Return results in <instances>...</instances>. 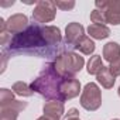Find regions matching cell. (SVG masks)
I'll return each instance as SVG.
<instances>
[{
    "instance_id": "cell-1",
    "label": "cell",
    "mask_w": 120,
    "mask_h": 120,
    "mask_svg": "<svg viewBox=\"0 0 120 120\" xmlns=\"http://www.w3.org/2000/svg\"><path fill=\"white\" fill-rule=\"evenodd\" d=\"M72 51L62 40L61 30L55 26H42L38 23L30 24L24 31L11 37L4 54H27L38 58H56L59 54Z\"/></svg>"
},
{
    "instance_id": "cell-2",
    "label": "cell",
    "mask_w": 120,
    "mask_h": 120,
    "mask_svg": "<svg viewBox=\"0 0 120 120\" xmlns=\"http://www.w3.org/2000/svg\"><path fill=\"white\" fill-rule=\"evenodd\" d=\"M64 79L65 78L58 75L52 62H49L42 68L40 75L31 82L30 86L34 92H37L38 95H41L47 100H61V102H64L62 95H61V85H62Z\"/></svg>"
},
{
    "instance_id": "cell-3",
    "label": "cell",
    "mask_w": 120,
    "mask_h": 120,
    "mask_svg": "<svg viewBox=\"0 0 120 120\" xmlns=\"http://www.w3.org/2000/svg\"><path fill=\"white\" fill-rule=\"evenodd\" d=\"M55 71L62 78H75L78 72L82 71L85 65V59L74 51H67L59 54L52 62Z\"/></svg>"
},
{
    "instance_id": "cell-4",
    "label": "cell",
    "mask_w": 120,
    "mask_h": 120,
    "mask_svg": "<svg viewBox=\"0 0 120 120\" xmlns=\"http://www.w3.org/2000/svg\"><path fill=\"white\" fill-rule=\"evenodd\" d=\"M81 106L88 112H95L102 106V92L95 82L85 85L81 95Z\"/></svg>"
},
{
    "instance_id": "cell-5",
    "label": "cell",
    "mask_w": 120,
    "mask_h": 120,
    "mask_svg": "<svg viewBox=\"0 0 120 120\" xmlns=\"http://www.w3.org/2000/svg\"><path fill=\"white\" fill-rule=\"evenodd\" d=\"M95 6L105 14L106 23L113 26L120 24V0H98Z\"/></svg>"
},
{
    "instance_id": "cell-6",
    "label": "cell",
    "mask_w": 120,
    "mask_h": 120,
    "mask_svg": "<svg viewBox=\"0 0 120 120\" xmlns=\"http://www.w3.org/2000/svg\"><path fill=\"white\" fill-rule=\"evenodd\" d=\"M56 16V6L55 2L49 0H40L37 2L34 11H33V20L38 24L41 23H51Z\"/></svg>"
},
{
    "instance_id": "cell-7",
    "label": "cell",
    "mask_w": 120,
    "mask_h": 120,
    "mask_svg": "<svg viewBox=\"0 0 120 120\" xmlns=\"http://www.w3.org/2000/svg\"><path fill=\"white\" fill-rule=\"evenodd\" d=\"M27 107V102L13 100L7 105L0 106V120H17L19 113Z\"/></svg>"
},
{
    "instance_id": "cell-8",
    "label": "cell",
    "mask_w": 120,
    "mask_h": 120,
    "mask_svg": "<svg viewBox=\"0 0 120 120\" xmlns=\"http://www.w3.org/2000/svg\"><path fill=\"white\" fill-rule=\"evenodd\" d=\"M85 35V28L82 24L74 21V23H69L65 28V44L71 48V49H75V45L76 42Z\"/></svg>"
},
{
    "instance_id": "cell-9",
    "label": "cell",
    "mask_w": 120,
    "mask_h": 120,
    "mask_svg": "<svg viewBox=\"0 0 120 120\" xmlns=\"http://www.w3.org/2000/svg\"><path fill=\"white\" fill-rule=\"evenodd\" d=\"M6 26H7V30L10 34L16 35L21 31H24L30 24H28V19L26 14H21V13H17V14H13L9 17V20L6 21Z\"/></svg>"
},
{
    "instance_id": "cell-10",
    "label": "cell",
    "mask_w": 120,
    "mask_h": 120,
    "mask_svg": "<svg viewBox=\"0 0 120 120\" xmlns=\"http://www.w3.org/2000/svg\"><path fill=\"white\" fill-rule=\"evenodd\" d=\"M81 92V82L76 78H65L62 85H61V95L64 102L74 99L79 95Z\"/></svg>"
},
{
    "instance_id": "cell-11",
    "label": "cell",
    "mask_w": 120,
    "mask_h": 120,
    "mask_svg": "<svg viewBox=\"0 0 120 120\" xmlns=\"http://www.w3.org/2000/svg\"><path fill=\"white\" fill-rule=\"evenodd\" d=\"M42 112H44V116H47V117H51L54 120H61V117L65 113L64 102H61V100H48V102L44 103Z\"/></svg>"
},
{
    "instance_id": "cell-12",
    "label": "cell",
    "mask_w": 120,
    "mask_h": 120,
    "mask_svg": "<svg viewBox=\"0 0 120 120\" xmlns=\"http://www.w3.org/2000/svg\"><path fill=\"white\" fill-rule=\"evenodd\" d=\"M96 79H98V82L105 89H112L113 85H114V82H116V76L112 74V71H110L109 67H103L102 71L96 75Z\"/></svg>"
},
{
    "instance_id": "cell-13",
    "label": "cell",
    "mask_w": 120,
    "mask_h": 120,
    "mask_svg": "<svg viewBox=\"0 0 120 120\" xmlns=\"http://www.w3.org/2000/svg\"><path fill=\"white\" fill-rule=\"evenodd\" d=\"M103 58L109 64L117 61V59L120 58V45L117 42H113V41L107 42L103 47Z\"/></svg>"
},
{
    "instance_id": "cell-14",
    "label": "cell",
    "mask_w": 120,
    "mask_h": 120,
    "mask_svg": "<svg viewBox=\"0 0 120 120\" xmlns=\"http://www.w3.org/2000/svg\"><path fill=\"white\" fill-rule=\"evenodd\" d=\"M88 33L95 40H105L110 35V28L105 24H90L88 27Z\"/></svg>"
},
{
    "instance_id": "cell-15",
    "label": "cell",
    "mask_w": 120,
    "mask_h": 120,
    "mask_svg": "<svg viewBox=\"0 0 120 120\" xmlns=\"http://www.w3.org/2000/svg\"><path fill=\"white\" fill-rule=\"evenodd\" d=\"M95 48H96V47H95L93 40H90V37H88V35H83V37L76 42V45H75V49H78L79 52H82V54H85V55L93 54Z\"/></svg>"
},
{
    "instance_id": "cell-16",
    "label": "cell",
    "mask_w": 120,
    "mask_h": 120,
    "mask_svg": "<svg viewBox=\"0 0 120 120\" xmlns=\"http://www.w3.org/2000/svg\"><path fill=\"white\" fill-rule=\"evenodd\" d=\"M11 90H13L16 95H19V96H24V98L33 96V93H34V90L31 89V86H30L28 83L23 82V81H19V82H16V83L13 85Z\"/></svg>"
},
{
    "instance_id": "cell-17",
    "label": "cell",
    "mask_w": 120,
    "mask_h": 120,
    "mask_svg": "<svg viewBox=\"0 0 120 120\" xmlns=\"http://www.w3.org/2000/svg\"><path fill=\"white\" fill-rule=\"evenodd\" d=\"M103 67H105V65H103V62H102V56H100V55H93V56H90L89 62H88V74H90V75H98V74L102 71Z\"/></svg>"
},
{
    "instance_id": "cell-18",
    "label": "cell",
    "mask_w": 120,
    "mask_h": 120,
    "mask_svg": "<svg viewBox=\"0 0 120 120\" xmlns=\"http://www.w3.org/2000/svg\"><path fill=\"white\" fill-rule=\"evenodd\" d=\"M11 37L9 35V30H7V26H6V21L4 19L0 17V45H6V42L9 41L10 42Z\"/></svg>"
},
{
    "instance_id": "cell-19",
    "label": "cell",
    "mask_w": 120,
    "mask_h": 120,
    "mask_svg": "<svg viewBox=\"0 0 120 120\" xmlns=\"http://www.w3.org/2000/svg\"><path fill=\"white\" fill-rule=\"evenodd\" d=\"M13 100H14V92L13 90H9L6 88L0 89V106L7 105V103H10Z\"/></svg>"
},
{
    "instance_id": "cell-20",
    "label": "cell",
    "mask_w": 120,
    "mask_h": 120,
    "mask_svg": "<svg viewBox=\"0 0 120 120\" xmlns=\"http://www.w3.org/2000/svg\"><path fill=\"white\" fill-rule=\"evenodd\" d=\"M90 21H92V24H105L106 19H105V14L102 11H99L98 9H95L90 13Z\"/></svg>"
},
{
    "instance_id": "cell-21",
    "label": "cell",
    "mask_w": 120,
    "mask_h": 120,
    "mask_svg": "<svg viewBox=\"0 0 120 120\" xmlns=\"http://www.w3.org/2000/svg\"><path fill=\"white\" fill-rule=\"evenodd\" d=\"M55 6L56 9H61V10H72L75 7V2H61V0H58V2H55Z\"/></svg>"
},
{
    "instance_id": "cell-22",
    "label": "cell",
    "mask_w": 120,
    "mask_h": 120,
    "mask_svg": "<svg viewBox=\"0 0 120 120\" xmlns=\"http://www.w3.org/2000/svg\"><path fill=\"white\" fill-rule=\"evenodd\" d=\"M65 120H81L78 109H75V107L69 109V110H68V113H67V116H65Z\"/></svg>"
},
{
    "instance_id": "cell-23",
    "label": "cell",
    "mask_w": 120,
    "mask_h": 120,
    "mask_svg": "<svg viewBox=\"0 0 120 120\" xmlns=\"http://www.w3.org/2000/svg\"><path fill=\"white\" fill-rule=\"evenodd\" d=\"M109 68H110V71H112V74H113L114 76H119V75H120V58L117 59V61L112 62V64L109 65Z\"/></svg>"
},
{
    "instance_id": "cell-24",
    "label": "cell",
    "mask_w": 120,
    "mask_h": 120,
    "mask_svg": "<svg viewBox=\"0 0 120 120\" xmlns=\"http://www.w3.org/2000/svg\"><path fill=\"white\" fill-rule=\"evenodd\" d=\"M37 120H54V119H51V117H47V116H41V117H38Z\"/></svg>"
},
{
    "instance_id": "cell-25",
    "label": "cell",
    "mask_w": 120,
    "mask_h": 120,
    "mask_svg": "<svg viewBox=\"0 0 120 120\" xmlns=\"http://www.w3.org/2000/svg\"><path fill=\"white\" fill-rule=\"evenodd\" d=\"M117 92H119V96H120V86H119V90H117Z\"/></svg>"
},
{
    "instance_id": "cell-26",
    "label": "cell",
    "mask_w": 120,
    "mask_h": 120,
    "mask_svg": "<svg viewBox=\"0 0 120 120\" xmlns=\"http://www.w3.org/2000/svg\"><path fill=\"white\" fill-rule=\"evenodd\" d=\"M113 120H120V119H113Z\"/></svg>"
}]
</instances>
